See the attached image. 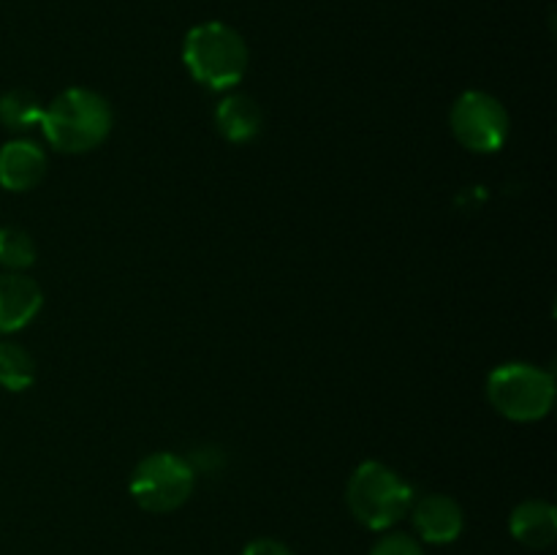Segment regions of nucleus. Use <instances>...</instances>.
<instances>
[{"label": "nucleus", "instance_id": "nucleus-1", "mask_svg": "<svg viewBox=\"0 0 557 555\" xmlns=\"http://www.w3.org/2000/svg\"><path fill=\"white\" fill-rule=\"evenodd\" d=\"M112 123V107L101 92L90 87H69L44 107L38 128L58 152L82 156L107 141Z\"/></svg>", "mask_w": 557, "mask_h": 555}, {"label": "nucleus", "instance_id": "nucleus-2", "mask_svg": "<svg viewBox=\"0 0 557 555\" xmlns=\"http://www.w3.org/2000/svg\"><path fill=\"white\" fill-rule=\"evenodd\" d=\"M183 63L199 85L223 92L245 79L250 52L232 25L210 20L188 30L183 41Z\"/></svg>", "mask_w": 557, "mask_h": 555}, {"label": "nucleus", "instance_id": "nucleus-3", "mask_svg": "<svg viewBox=\"0 0 557 555\" xmlns=\"http://www.w3.org/2000/svg\"><path fill=\"white\" fill-rule=\"evenodd\" d=\"M413 488L386 462L368 460L354 468L346 501L357 522L370 531H389L411 511Z\"/></svg>", "mask_w": 557, "mask_h": 555}, {"label": "nucleus", "instance_id": "nucleus-4", "mask_svg": "<svg viewBox=\"0 0 557 555\" xmlns=\"http://www.w3.org/2000/svg\"><path fill=\"white\" fill-rule=\"evenodd\" d=\"M487 400L511 422H539L555 403V379L531 362H506L487 375Z\"/></svg>", "mask_w": 557, "mask_h": 555}, {"label": "nucleus", "instance_id": "nucleus-5", "mask_svg": "<svg viewBox=\"0 0 557 555\" xmlns=\"http://www.w3.org/2000/svg\"><path fill=\"white\" fill-rule=\"evenodd\" d=\"M194 484L196 468L188 457H180L174 452H152L131 471L128 493L139 509L169 515L190 498Z\"/></svg>", "mask_w": 557, "mask_h": 555}, {"label": "nucleus", "instance_id": "nucleus-6", "mask_svg": "<svg viewBox=\"0 0 557 555\" xmlns=\"http://www.w3.org/2000/svg\"><path fill=\"white\" fill-rule=\"evenodd\" d=\"M449 125L455 139L466 150L482 152V156L498 152L511 136L509 112L500 98L484 90H466L457 96V101L451 103Z\"/></svg>", "mask_w": 557, "mask_h": 555}, {"label": "nucleus", "instance_id": "nucleus-7", "mask_svg": "<svg viewBox=\"0 0 557 555\" xmlns=\"http://www.w3.org/2000/svg\"><path fill=\"white\" fill-rule=\"evenodd\" d=\"M411 522L417 539L424 544H451L460 539L466 528V515L462 506L451 495L430 493L422 498H413L411 504Z\"/></svg>", "mask_w": 557, "mask_h": 555}, {"label": "nucleus", "instance_id": "nucleus-8", "mask_svg": "<svg viewBox=\"0 0 557 555\" xmlns=\"http://www.w3.org/2000/svg\"><path fill=\"white\" fill-rule=\"evenodd\" d=\"M44 292L25 272H0V335L20 332L41 313Z\"/></svg>", "mask_w": 557, "mask_h": 555}, {"label": "nucleus", "instance_id": "nucleus-9", "mask_svg": "<svg viewBox=\"0 0 557 555\" xmlns=\"http://www.w3.org/2000/svg\"><path fill=\"white\" fill-rule=\"evenodd\" d=\"M47 152L30 139H11L0 147V185L14 194L36 188L47 174Z\"/></svg>", "mask_w": 557, "mask_h": 555}, {"label": "nucleus", "instance_id": "nucleus-10", "mask_svg": "<svg viewBox=\"0 0 557 555\" xmlns=\"http://www.w3.org/2000/svg\"><path fill=\"white\" fill-rule=\"evenodd\" d=\"M511 536L531 550L553 547L557 539V509L549 501L531 498L515 506L509 517Z\"/></svg>", "mask_w": 557, "mask_h": 555}, {"label": "nucleus", "instance_id": "nucleus-11", "mask_svg": "<svg viewBox=\"0 0 557 555\" xmlns=\"http://www.w3.org/2000/svg\"><path fill=\"white\" fill-rule=\"evenodd\" d=\"M264 125V114L261 107L245 92H228L215 109V128L218 134L234 145H245V141L256 139Z\"/></svg>", "mask_w": 557, "mask_h": 555}, {"label": "nucleus", "instance_id": "nucleus-12", "mask_svg": "<svg viewBox=\"0 0 557 555\" xmlns=\"http://www.w3.org/2000/svg\"><path fill=\"white\" fill-rule=\"evenodd\" d=\"M44 103L36 92L25 90V87H14V90L0 96V123L3 128L14 131V134H25V131L38 128L41 125Z\"/></svg>", "mask_w": 557, "mask_h": 555}, {"label": "nucleus", "instance_id": "nucleus-13", "mask_svg": "<svg viewBox=\"0 0 557 555\" xmlns=\"http://www.w3.org/2000/svg\"><path fill=\"white\" fill-rule=\"evenodd\" d=\"M36 381V359L25 346L0 341V386L5 392H25Z\"/></svg>", "mask_w": 557, "mask_h": 555}, {"label": "nucleus", "instance_id": "nucleus-14", "mask_svg": "<svg viewBox=\"0 0 557 555\" xmlns=\"http://www.w3.org/2000/svg\"><path fill=\"white\" fill-rule=\"evenodd\" d=\"M38 248L30 234L20 226H0V267L22 272L36 264Z\"/></svg>", "mask_w": 557, "mask_h": 555}, {"label": "nucleus", "instance_id": "nucleus-15", "mask_svg": "<svg viewBox=\"0 0 557 555\" xmlns=\"http://www.w3.org/2000/svg\"><path fill=\"white\" fill-rule=\"evenodd\" d=\"M370 555H424V547L411 533L384 531V536L373 544Z\"/></svg>", "mask_w": 557, "mask_h": 555}, {"label": "nucleus", "instance_id": "nucleus-16", "mask_svg": "<svg viewBox=\"0 0 557 555\" xmlns=\"http://www.w3.org/2000/svg\"><path fill=\"white\" fill-rule=\"evenodd\" d=\"M243 555H294V553L292 547H286V544L277 542V539L261 536V539H253L250 544H245Z\"/></svg>", "mask_w": 557, "mask_h": 555}]
</instances>
